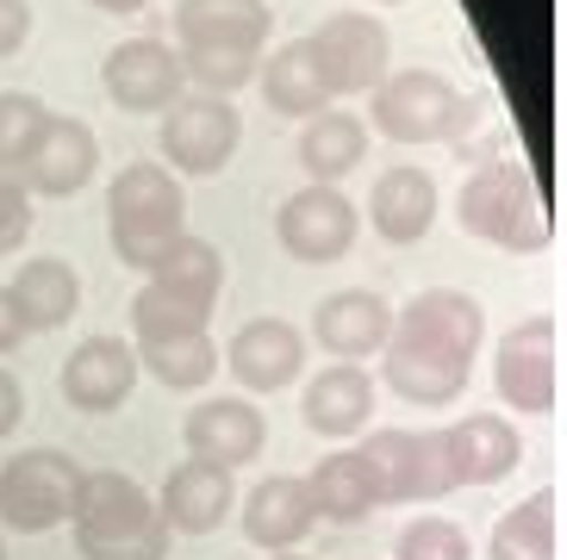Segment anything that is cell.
<instances>
[{"mask_svg": "<svg viewBox=\"0 0 567 560\" xmlns=\"http://www.w3.org/2000/svg\"><path fill=\"white\" fill-rule=\"evenodd\" d=\"M486 336V305L462 287H424L393 305V330L381 349L386 393L405 405H455L474 380V355Z\"/></svg>", "mask_w": 567, "mask_h": 560, "instance_id": "6da1fadb", "label": "cell"}, {"mask_svg": "<svg viewBox=\"0 0 567 560\" xmlns=\"http://www.w3.org/2000/svg\"><path fill=\"white\" fill-rule=\"evenodd\" d=\"M69 523H75V554L82 560H168V548H175L156 498L118 467L82 474Z\"/></svg>", "mask_w": 567, "mask_h": 560, "instance_id": "7a4b0ae2", "label": "cell"}, {"mask_svg": "<svg viewBox=\"0 0 567 560\" xmlns=\"http://www.w3.org/2000/svg\"><path fill=\"white\" fill-rule=\"evenodd\" d=\"M106 237L132 274H151L187 237V194L163 163H125L106 187Z\"/></svg>", "mask_w": 567, "mask_h": 560, "instance_id": "3957f363", "label": "cell"}, {"mask_svg": "<svg viewBox=\"0 0 567 560\" xmlns=\"http://www.w3.org/2000/svg\"><path fill=\"white\" fill-rule=\"evenodd\" d=\"M455 225L474 243H493L505 256H536L549 243V199L536 187V175L517 156H493L462 182L455 194Z\"/></svg>", "mask_w": 567, "mask_h": 560, "instance_id": "277c9868", "label": "cell"}, {"mask_svg": "<svg viewBox=\"0 0 567 560\" xmlns=\"http://www.w3.org/2000/svg\"><path fill=\"white\" fill-rule=\"evenodd\" d=\"M481 118V94H462L436 69H386V82L368 100V125L386 144H462Z\"/></svg>", "mask_w": 567, "mask_h": 560, "instance_id": "5b68a950", "label": "cell"}, {"mask_svg": "<svg viewBox=\"0 0 567 560\" xmlns=\"http://www.w3.org/2000/svg\"><path fill=\"white\" fill-rule=\"evenodd\" d=\"M306 56H312L318 82L331 100L374 94L393 69V38H386L381 13H331L306 32Z\"/></svg>", "mask_w": 567, "mask_h": 560, "instance_id": "8992f818", "label": "cell"}, {"mask_svg": "<svg viewBox=\"0 0 567 560\" xmlns=\"http://www.w3.org/2000/svg\"><path fill=\"white\" fill-rule=\"evenodd\" d=\"M493 386H499L505 412L555 417V405H561V318L536 312L505 330L499 355H493Z\"/></svg>", "mask_w": 567, "mask_h": 560, "instance_id": "52a82bcc", "label": "cell"}, {"mask_svg": "<svg viewBox=\"0 0 567 560\" xmlns=\"http://www.w3.org/2000/svg\"><path fill=\"white\" fill-rule=\"evenodd\" d=\"M244 144V113L237 100H218V94H194L187 87L175 106L163 113V168L175 182H206L237 156Z\"/></svg>", "mask_w": 567, "mask_h": 560, "instance_id": "ba28073f", "label": "cell"}, {"mask_svg": "<svg viewBox=\"0 0 567 560\" xmlns=\"http://www.w3.org/2000/svg\"><path fill=\"white\" fill-rule=\"evenodd\" d=\"M75 486H82V462L63 455V448H25V455H13V462L0 467V529L44 536V529L69 523Z\"/></svg>", "mask_w": 567, "mask_h": 560, "instance_id": "9c48e42d", "label": "cell"}, {"mask_svg": "<svg viewBox=\"0 0 567 560\" xmlns=\"http://www.w3.org/2000/svg\"><path fill=\"white\" fill-rule=\"evenodd\" d=\"M362 462L374 474L381 505H436V498L455 492L436 429H368Z\"/></svg>", "mask_w": 567, "mask_h": 560, "instance_id": "30bf717a", "label": "cell"}, {"mask_svg": "<svg viewBox=\"0 0 567 560\" xmlns=\"http://www.w3.org/2000/svg\"><path fill=\"white\" fill-rule=\"evenodd\" d=\"M355 199L343 187H300V194L281 199V212H275V243L293 256L300 268H324V262H343L355 243Z\"/></svg>", "mask_w": 567, "mask_h": 560, "instance_id": "8fae6325", "label": "cell"}, {"mask_svg": "<svg viewBox=\"0 0 567 560\" xmlns=\"http://www.w3.org/2000/svg\"><path fill=\"white\" fill-rule=\"evenodd\" d=\"M101 87L118 113H168V106L187 94L182 50L163 44V38H125V44L106 50Z\"/></svg>", "mask_w": 567, "mask_h": 560, "instance_id": "7c38bea8", "label": "cell"}, {"mask_svg": "<svg viewBox=\"0 0 567 560\" xmlns=\"http://www.w3.org/2000/svg\"><path fill=\"white\" fill-rule=\"evenodd\" d=\"M94 168H101V137L87 132L82 118L44 113V125H38L32 149H25V163L13 175L25 182L32 199H69L94 182Z\"/></svg>", "mask_w": 567, "mask_h": 560, "instance_id": "4fadbf2b", "label": "cell"}, {"mask_svg": "<svg viewBox=\"0 0 567 560\" xmlns=\"http://www.w3.org/2000/svg\"><path fill=\"white\" fill-rule=\"evenodd\" d=\"M137 349L125 336H82V343L63 355V398L69 412H87V417H106L118 412L137 386Z\"/></svg>", "mask_w": 567, "mask_h": 560, "instance_id": "5bb4252c", "label": "cell"}, {"mask_svg": "<svg viewBox=\"0 0 567 560\" xmlns=\"http://www.w3.org/2000/svg\"><path fill=\"white\" fill-rule=\"evenodd\" d=\"M436 436H443V462H450L455 492H462V486H499V479H512L517 462H524V436H517V424L499 412L455 417V424L436 429Z\"/></svg>", "mask_w": 567, "mask_h": 560, "instance_id": "9a60e30c", "label": "cell"}, {"mask_svg": "<svg viewBox=\"0 0 567 560\" xmlns=\"http://www.w3.org/2000/svg\"><path fill=\"white\" fill-rule=\"evenodd\" d=\"M218 367H231L244 393H281L306 367V336L287 318H250L231 336V349H218Z\"/></svg>", "mask_w": 567, "mask_h": 560, "instance_id": "2e32d148", "label": "cell"}, {"mask_svg": "<svg viewBox=\"0 0 567 560\" xmlns=\"http://www.w3.org/2000/svg\"><path fill=\"white\" fill-rule=\"evenodd\" d=\"M386 330H393V305L368 287H343V293H324L312 305V343L331 355V362H368L386 349Z\"/></svg>", "mask_w": 567, "mask_h": 560, "instance_id": "e0dca14e", "label": "cell"}, {"mask_svg": "<svg viewBox=\"0 0 567 560\" xmlns=\"http://www.w3.org/2000/svg\"><path fill=\"white\" fill-rule=\"evenodd\" d=\"M182 443H187L194 462H213V467H231L237 474L244 462L262 455L268 424H262V412H256L250 398H200V405L187 412V424H182Z\"/></svg>", "mask_w": 567, "mask_h": 560, "instance_id": "ac0fdd59", "label": "cell"}, {"mask_svg": "<svg viewBox=\"0 0 567 560\" xmlns=\"http://www.w3.org/2000/svg\"><path fill=\"white\" fill-rule=\"evenodd\" d=\"M237 505V486H231V467H213V462H175L156 492V511H163L168 536H213Z\"/></svg>", "mask_w": 567, "mask_h": 560, "instance_id": "d6986e66", "label": "cell"}, {"mask_svg": "<svg viewBox=\"0 0 567 560\" xmlns=\"http://www.w3.org/2000/svg\"><path fill=\"white\" fill-rule=\"evenodd\" d=\"M175 38L182 50H256L262 56L275 38L268 0H175Z\"/></svg>", "mask_w": 567, "mask_h": 560, "instance_id": "ffe728a7", "label": "cell"}, {"mask_svg": "<svg viewBox=\"0 0 567 560\" xmlns=\"http://www.w3.org/2000/svg\"><path fill=\"white\" fill-rule=\"evenodd\" d=\"M312 529H318V511H312V492H306L300 474H268L250 486V498H244V542L250 548L287 554V548H300Z\"/></svg>", "mask_w": 567, "mask_h": 560, "instance_id": "44dd1931", "label": "cell"}, {"mask_svg": "<svg viewBox=\"0 0 567 560\" xmlns=\"http://www.w3.org/2000/svg\"><path fill=\"white\" fill-rule=\"evenodd\" d=\"M300 417H306L312 436H324V443L362 436L368 417H374V374H368L362 362H331L324 374H312V386H306V398H300Z\"/></svg>", "mask_w": 567, "mask_h": 560, "instance_id": "7402d4cb", "label": "cell"}, {"mask_svg": "<svg viewBox=\"0 0 567 560\" xmlns=\"http://www.w3.org/2000/svg\"><path fill=\"white\" fill-rule=\"evenodd\" d=\"M368 225H374L381 243H393V249L424 243L431 225H436V182L417 163H393L381 182H374V194H368Z\"/></svg>", "mask_w": 567, "mask_h": 560, "instance_id": "603a6c76", "label": "cell"}, {"mask_svg": "<svg viewBox=\"0 0 567 560\" xmlns=\"http://www.w3.org/2000/svg\"><path fill=\"white\" fill-rule=\"evenodd\" d=\"M486 560H561V492L517 498L512 511H499L493 536H486Z\"/></svg>", "mask_w": 567, "mask_h": 560, "instance_id": "cb8c5ba5", "label": "cell"}, {"mask_svg": "<svg viewBox=\"0 0 567 560\" xmlns=\"http://www.w3.org/2000/svg\"><path fill=\"white\" fill-rule=\"evenodd\" d=\"M306 492H312L318 523H362V517L381 511V492H374V474H368L362 448H331L306 474Z\"/></svg>", "mask_w": 567, "mask_h": 560, "instance_id": "d4e9b609", "label": "cell"}, {"mask_svg": "<svg viewBox=\"0 0 567 560\" xmlns=\"http://www.w3.org/2000/svg\"><path fill=\"white\" fill-rule=\"evenodd\" d=\"M7 293L19 299L25 330H63L75 318V305H82V274L63 256H32V262H19Z\"/></svg>", "mask_w": 567, "mask_h": 560, "instance_id": "484cf974", "label": "cell"}, {"mask_svg": "<svg viewBox=\"0 0 567 560\" xmlns=\"http://www.w3.org/2000/svg\"><path fill=\"white\" fill-rule=\"evenodd\" d=\"M256 82H262L268 113H281V118H312V113L331 106V94H324V82H318L312 56H306V38H287L281 50H262Z\"/></svg>", "mask_w": 567, "mask_h": 560, "instance_id": "4316f807", "label": "cell"}, {"mask_svg": "<svg viewBox=\"0 0 567 560\" xmlns=\"http://www.w3.org/2000/svg\"><path fill=\"white\" fill-rule=\"evenodd\" d=\"M362 156H368V125L355 113L324 106V113L306 118V132H300V168L312 175L318 187H337L350 168H362Z\"/></svg>", "mask_w": 567, "mask_h": 560, "instance_id": "83f0119b", "label": "cell"}, {"mask_svg": "<svg viewBox=\"0 0 567 560\" xmlns=\"http://www.w3.org/2000/svg\"><path fill=\"white\" fill-rule=\"evenodd\" d=\"M144 280H156L163 293L187 299V305H200V312H218V293H225V256H218V243H206V237L187 231Z\"/></svg>", "mask_w": 567, "mask_h": 560, "instance_id": "f1b7e54d", "label": "cell"}, {"mask_svg": "<svg viewBox=\"0 0 567 560\" xmlns=\"http://www.w3.org/2000/svg\"><path fill=\"white\" fill-rule=\"evenodd\" d=\"M137 367L156 380V386H168V393H200L206 380L218 374V343L213 336H175V343H151L137 349Z\"/></svg>", "mask_w": 567, "mask_h": 560, "instance_id": "f546056e", "label": "cell"}, {"mask_svg": "<svg viewBox=\"0 0 567 560\" xmlns=\"http://www.w3.org/2000/svg\"><path fill=\"white\" fill-rule=\"evenodd\" d=\"M213 324V312L187 305V299L163 293L156 280H144L132 299V349H151V343H175V336H200Z\"/></svg>", "mask_w": 567, "mask_h": 560, "instance_id": "4dcf8cb0", "label": "cell"}, {"mask_svg": "<svg viewBox=\"0 0 567 560\" xmlns=\"http://www.w3.org/2000/svg\"><path fill=\"white\" fill-rule=\"evenodd\" d=\"M256 50H182V75L194 94H218V100H237L244 87L256 82Z\"/></svg>", "mask_w": 567, "mask_h": 560, "instance_id": "1f68e13d", "label": "cell"}, {"mask_svg": "<svg viewBox=\"0 0 567 560\" xmlns=\"http://www.w3.org/2000/svg\"><path fill=\"white\" fill-rule=\"evenodd\" d=\"M393 560H474V542H467V529L450 523V517H412L400 529V542H393Z\"/></svg>", "mask_w": 567, "mask_h": 560, "instance_id": "d6a6232c", "label": "cell"}, {"mask_svg": "<svg viewBox=\"0 0 567 560\" xmlns=\"http://www.w3.org/2000/svg\"><path fill=\"white\" fill-rule=\"evenodd\" d=\"M44 113H51V106L38 94H25V87H7V94H0V168L25 163V149H32Z\"/></svg>", "mask_w": 567, "mask_h": 560, "instance_id": "836d02e7", "label": "cell"}, {"mask_svg": "<svg viewBox=\"0 0 567 560\" xmlns=\"http://www.w3.org/2000/svg\"><path fill=\"white\" fill-rule=\"evenodd\" d=\"M32 194L19 182L13 168H0V256H19L25 237H32Z\"/></svg>", "mask_w": 567, "mask_h": 560, "instance_id": "e575fe53", "label": "cell"}, {"mask_svg": "<svg viewBox=\"0 0 567 560\" xmlns=\"http://www.w3.org/2000/svg\"><path fill=\"white\" fill-rule=\"evenodd\" d=\"M32 38V0H0V63L19 56Z\"/></svg>", "mask_w": 567, "mask_h": 560, "instance_id": "d590c367", "label": "cell"}, {"mask_svg": "<svg viewBox=\"0 0 567 560\" xmlns=\"http://www.w3.org/2000/svg\"><path fill=\"white\" fill-rule=\"evenodd\" d=\"M19 417H25V386H19L13 367H0V436H13Z\"/></svg>", "mask_w": 567, "mask_h": 560, "instance_id": "8d00e7d4", "label": "cell"}, {"mask_svg": "<svg viewBox=\"0 0 567 560\" xmlns=\"http://www.w3.org/2000/svg\"><path fill=\"white\" fill-rule=\"evenodd\" d=\"M32 330H25V312H19V299L0 287V355H13L19 343H25Z\"/></svg>", "mask_w": 567, "mask_h": 560, "instance_id": "74e56055", "label": "cell"}, {"mask_svg": "<svg viewBox=\"0 0 567 560\" xmlns=\"http://www.w3.org/2000/svg\"><path fill=\"white\" fill-rule=\"evenodd\" d=\"M87 7H94V13H113V19H132V13H144L151 0H87Z\"/></svg>", "mask_w": 567, "mask_h": 560, "instance_id": "f35d334b", "label": "cell"}, {"mask_svg": "<svg viewBox=\"0 0 567 560\" xmlns=\"http://www.w3.org/2000/svg\"><path fill=\"white\" fill-rule=\"evenodd\" d=\"M268 560H306V554H293V548H287V554H268Z\"/></svg>", "mask_w": 567, "mask_h": 560, "instance_id": "ab89813d", "label": "cell"}, {"mask_svg": "<svg viewBox=\"0 0 567 560\" xmlns=\"http://www.w3.org/2000/svg\"><path fill=\"white\" fill-rule=\"evenodd\" d=\"M368 7H400V0H368Z\"/></svg>", "mask_w": 567, "mask_h": 560, "instance_id": "60d3db41", "label": "cell"}, {"mask_svg": "<svg viewBox=\"0 0 567 560\" xmlns=\"http://www.w3.org/2000/svg\"><path fill=\"white\" fill-rule=\"evenodd\" d=\"M0 560H7V542H0Z\"/></svg>", "mask_w": 567, "mask_h": 560, "instance_id": "b9f144b4", "label": "cell"}]
</instances>
